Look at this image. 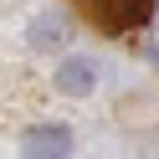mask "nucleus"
<instances>
[{
    "instance_id": "3",
    "label": "nucleus",
    "mask_w": 159,
    "mask_h": 159,
    "mask_svg": "<svg viewBox=\"0 0 159 159\" xmlns=\"http://www.w3.org/2000/svg\"><path fill=\"white\" fill-rule=\"evenodd\" d=\"M26 149L31 154H67L72 149V134L67 128H31L26 134Z\"/></svg>"
},
{
    "instance_id": "4",
    "label": "nucleus",
    "mask_w": 159,
    "mask_h": 159,
    "mask_svg": "<svg viewBox=\"0 0 159 159\" xmlns=\"http://www.w3.org/2000/svg\"><path fill=\"white\" fill-rule=\"evenodd\" d=\"M62 41H67L62 16H46V21H36V26H31V46H62Z\"/></svg>"
},
{
    "instance_id": "2",
    "label": "nucleus",
    "mask_w": 159,
    "mask_h": 159,
    "mask_svg": "<svg viewBox=\"0 0 159 159\" xmlns=\"http://www.w3.org/2000/svg\"><path fill=\"white\" fill-rule=\"evenodd\" d=\"M57 87H62L67 98H87V93L98 87V72H93V62H82V57L62 62V72H57Z\"/></svg>"
},
{
    "instance_id": "5",
    "label": "nucleus",
    "mask_w": 159,
    "mask_h": 159,
    "mask_svg": "<svg viewBox=\"0 0 159 159\" xmlns=\"http://www.w3.org/2000/svg\"><path fill=\"white\" fill-rule=\"evenodd\" d=\"M154 57H159V52H154Z\"/></svg>"
},
{
    "instance_id": "1",
    "label": "nucleus",
    "mask_w": 159,
    "mask_h": 159,
    "mask_svg": "<svg viewBox=\"0 0 159 159\" xmlns=\"http://www.w3.org/2000/svg\"><path fill=\"white\" fill-rule=\"evenodd\" d=\"M77 11H82L87 21L98 26V31L118 36V31H134V26H144L149 0H77Z\"/></svg>"
}]
</instances>
